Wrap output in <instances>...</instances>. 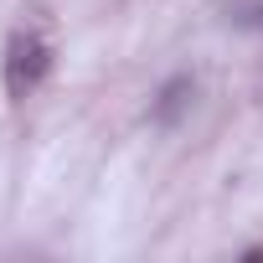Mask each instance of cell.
<instances>
[{
    "mask_svg": "<svg viewBox=\"0 0 263 263\" xmlns=\"http://www.w3.org/2000/svg\"><path fill=\"white\" fill-rule=\"evenodd\" d=\"M52 62H57L52 36L36 31V26H16V31L6 36V57H0V72H6V98H11V103H26V98L47 83Z\"/></svg>",
    "mask_w": 263,
    "mask_h": 263,
    "instance_id": "cell-1",
    "label": "cell"
},
{
    "mask_svg": "<svg viewBox=\"0 0 263 263\" xmlns=\"http://www.w3.org/2000/svg\"><path fill=\"white\" fill-rule=\"evenodd\" d=\"M191 103H196V78H191V72H176V78H165V83L155 88V98H150V124H155V129H176V124L191 114Z\"/></svg>",
    "mask_w": 263,
    "mask_h": 263,
    "instance_id": "cell-2",
    "label": "cell"
},
{
    "mask_svg": "<svg viewBox=\"0 0 263 263\" xmlns=\"http://www.w3.org/2000/svg\"><path fill=\"white\" fill-rule=\"evenodd\" d=\"M227 26H237V31H263V0H232V6H227Z\"/></svg>",
    "mask_w": 263,
    "mask_h": 263,
    "instance_id": "cell-3",
    "label": "cell"
},
{
    "mask_svg": "<svg viewBox=\"0 0 263 263\" xmlns=\"http://www.w3.org/2000/svg\"><path fill=\"white\" fill-rule=\"evenodd\" d=\"M242 258H248V263H263V248H248Z\"/></svg>",
    "mask_w": 263,
    "mask_h": 263,
    "instance_id": "cell-4",
    "label": "cell"
}]
</instances>
